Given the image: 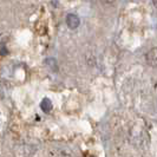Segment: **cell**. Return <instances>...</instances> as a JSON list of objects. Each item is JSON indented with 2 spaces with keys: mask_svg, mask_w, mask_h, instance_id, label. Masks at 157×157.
I'll return each instance as SVG.
<instances>
[{
  "mask_svg": "<svg viewBox=\"0 0 157 157\" xmlns=\"http://www.w3.org/2000/svg\"><path fill=\"white\" fill-rule=\"evenodd\" d=\"M145 60L152 67H157V47H152L145 55Z\"/></svg>",
  "mask_w": 157,
  "mask_h": 157,
  "instance_id": "1",
  "label": "cell"
},
{
  "mask_svg": "<svg viewBox=\"0 0 157 157\" xmlns=\"http://www.w3.org/2000/svg\"><path fill=\"white\" fill-rule=\"evenodd\" d=\"M151 1H152V5L157 8V0H151Z\"/></svg>",
  "mask_w": 157,
  "mask_h": 157,
  "instance_id": "5",
  "label": "cell"
},
{
  "mask_svg": "<svg viewBox=\"0 0 157 157\" xmlns=\"http://www.w3.org/2000/svg\"><path fill=\"white\" fill-rule=\"evenodd\" d=\"M102 1L104 2V4H112L115 0H102Z\"/></svg>",
  "mask_w": 157,
  "mask_h": 157,
  "instance_id": "4",
  "label": "cell"
},
{
  "mask_svg": "<svg viewBox=\"0 0 157 157\" xmlns=\"http://www.w3.org/2000/svg\"><path fill=\"white\" fill-rule=\"evenodd\" d=\"M52 102L48 99V98H44L41 102H40V108H41V110L44 111L45 113H48L50 111L52 110Z\"/></svg>",
  "mask_w": 157,
  "mask_h": 157,
  "instance_id": "3",
  "label": "cell"
},
{
  "mask_svg": "<svg viewBox=\"0 0 157 157\" xmlns=\"http://www.w3.org/2000/svg\"><path fill=\"white\" fill-rule=\"evenodd\" d=\"M66 24H67L69 29L76 30L79 25H80V19H79L78 16H76L73 13H70V14L66 16Z\"/></svg>",
  "mask_w": 157,
  "mask_h": 157,
  "instance_id": "2",
  "label": "cell"
}]
</instances>
